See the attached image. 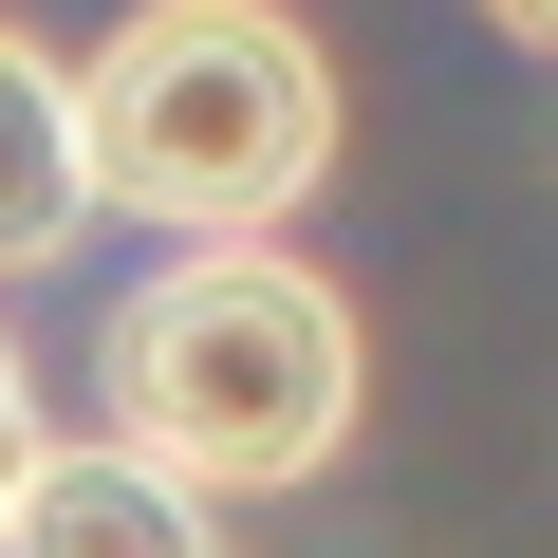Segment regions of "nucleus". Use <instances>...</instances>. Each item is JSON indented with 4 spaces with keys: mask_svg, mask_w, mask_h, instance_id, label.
<instances>
[{
    "mask_svg": "<svg viewBox=\"0 0 558 558\" xmlns=\"http://www.w3.org/2000/svg\"><path fill=\"white\" fill-rule=\"evenodd\" d=\"M373 410L354 299L299 242H168L112 299V447L168 465L186 502H279L317 484Z\"/></svg>",
    "mask_w": 558,
    "mask_h": 558,
    "instance_id": "nucleus-1",
    "label": "nucleus"
},
{
    "mask_svg": "<svg viewBox=\"0 0 558 558\" xmlns=\"http://www.w3.org/2000/svg\"><path fill=\"white\" fill-rule=\"evenodd\" d=\"M75 149L168 242H279L336 186V38L299 0H131L75 57Z\"/></svg>",
    "mask_w": 558,
    "mask_h": 558,
    "instance_id": "nucleus-2",
    "label": "nucleus"
},
{
    "mask_svg": "<svg viewBox=\"0 0 558 558\" xmlns=\"http://www.w3.org/2000/svg\"><path fill=\"white\" fill-rule=\"evenodd\" d=\"M0 558H223V521H205L168 465H131L112 428H94V447H57V428H38L20 502H0Z\"/></svg>",
    "mask_w": 558,
    "mask_h": 558,
    "instance_id": "nucleus-3",
    "label": "nucleus"
},
{
    "mask_svg": "<svg viewBox=\"0 0 558 558\" xmlns=\"http://www.w3.org/2000/svg\"><path fill=\"white\" fill-rule=\"evenodd\" d=\"M94 242V149H75V57L0 20V279H57Z\"/></svg>",
    "mask_w": 558,
    "mask_h": 558,
    "instance_id": "nucleus-4",
    "label": "nucleus"
},
{
    "mask_svg": "<svg viewBox=\"0 0 558 558\" xmlns=\"http://www.w3.org/2000/svg\"><path fill=\"white\" fill-rule=\"evenodd\" d=\"M20 465H38V391H20V354H0V502H20Z\"/></svg>",
    "mask_w": 558,
    "mask_h": 558,
    "instance_id": "nucleus-5",
    "label": "nucleus"
},
{
    "mask_svg": "<svg viewBox=\"0 0 558 558\" xmlns=\"http://www.w3.org/2000/svg\"><path fill=\"white\" fill-rule=\"evenodd\" d=\"M484 20H502V38H521V57H558V0H484Z\"/></svg>",
    "mask_w": 558,
    "mask_h": 558,
    "instance_id": "nucleus-6",
    "label": "nucleus"
}]
</instances>
